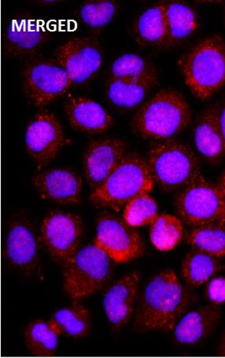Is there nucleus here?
<instances>
[{
    "label": "nucleus",
    "mask_w": 225,
    "mask_h": 358,
    "mask_svg": "<svg viewBox=\"0 0 225 358\" xmlns=\"http://www.w3.org/2000/svg\"><path fill=\"white\" fill-rule=\"evenodd\" d=\"M22 85L29 102L36 108H43L64 96L73 83L57 61L35 58L24 66Z\"/></svg>",
    "instance_id": "obj_8"
},
{
    "label": "nucleus",
    "mask_w": 225,
    "mask_h": 358,
    "mask_svg": "<svg viewBox=\"0 0 225 358\" xmlns=\"http://www.w3.org/2000/svg\"><path fill=\"white\" fill-rule=\"evenodd\" d=\"M66 143L64 127L54 113L43 110L31 119L24 134V144L38 171L49 165Z\"/></svg>",
    "instance_id": "obj_10"
},
{
    "label": "nucleus",
    "mask_w": 225,
    "mask_h": 358,
    "mask_svg": "<svg viewBox=\"0 0 225 358\" xmlns=\"http://www.w3.org/2000/svg\"><path fill=\"white\" fill-rule=\"evenodd\" d=\"M167 20V37L164 47H177L189 40L198 29L196 12L182 1L165 3Z\"/></svg>",
    "instance_id": "obj_22"
},
{
    "label": "nucleus",
    "mask_w": 225,
    "mask_h": 358,
    "mask_svg": "<svg viewBox=\"0 0 225 358\" xmlns=\"http://www.w3.org/2000/svg\"><path fill=\"white\" fill-rule=\"evenodd\" d=\"M220 222L223 224L225 225V211L224 213H223V215L222 216V217L220 218V220H219V222Z\"/></svg>",
    "instance_id": "obj_36"
},
{
    "label": "nucleus",
    "mask_w": 225,
    "mask_h": 358,
    "mask_svg": "<svg viewBox=\"0 0 225 358\" xmlns=\"http://www.w3.org/2000/svg\"><path fill=\"white\" fill-rule=\"evenodd\" d=\"M32 184L41 199L61 205L77 204L83 180L71 169L54 168L34 175Z\"/></svg>",
    "instance_id": "obj_16"
},
{
    "label": "nucleus",
    "mask_w": 225,
    "mask_h": 358,
    "mask_svg": "<svg viewBox=\"0 0 225 358\" xmlns=\"http://www.w3.org/2000/svg\"><path fill=\"white\" fill-rule=\"evenodd\" d=\"M221 317V310L212 304L187 310L174 326V339L189 347L201 344L217 329Z\"/></svg>",
    "instance_id": "obj_20"
},
{
    "label": "nucleus",
    "mask_w": 225,
    "mask_h": 358,
    "mask_svg": "<svg viewBox=\"0 0 225 358\" xmlns=\"http://www.w3.org/2000/svg\"><path fill=\"white\" fill-rule=\"evenodd\" d=\"M183 236V222L179 217L167 213L159 215L150 229V238L153 246L162 252L176 248Z\"/></svg>",
    "instance_id": "obj_28"
},
{
    "label": "nucleus",
    "mask_w": 225,
    "mask_h": 358,
    "mask_svg": "<svg viewBox=\"0 0 225 358\" xmlns=\"http://www.w3.org/2000/svg\"><path fill=\"white\" fill-rule=\"evenodd\" d=\"M83 234L84 222L80 215L55 210L43 220L40 241L55 262L65 264L79 250Z\"/></svg>",
    "instance_id": "obj_9"
},
{
    "label": "nucleus",
    "mask_w": 225,
    "mask_h": 358,
    "mask_svg": "<svg viewBox=\"0 0 225 358\" xmlns=\"http://www.w3.org/2000/svg\"><path fill=\"white\" fill-rule=\"evenodd\" d=\"M94 243L103 248L112 261L119 263L138 259L145 251V243L139 232L124 219L111 213L99 217Z\"/></svg>",
    "instance_id": "obj_11"
},
{
    "label": "nucleus",
    "mask_w": 225,
    "mask_h": 358,
    "mask_svg": "<svg viewBox=\"0 0 225 358\" xmlns=\"http://www.w3.org/2000/svg\"><path fill=\"white\" fill-rule=\"evenodd\" d=\"M38 241L33 226L26 220L17 219L8 227L5 256L12 266L33 275L40 268Z\"/></svg>",
    "instance_id": "obj_15"
},
{
    "label": "nucleus",
    "mask_w": 225,
    "mask_h": 358,
    "mask_svg": "<svg viewBox=\"0 0 225 358\" xmlns=\"http://www.w3.org/2000/svg\"><path fill=\"white\" fill-rule=\"evenodd\" d=\"M154 185L147 160L137 154L126 155L90 199L99 207L120 211L131 200L152 192Z\"/></svg>",
    "instance_id": "obj_5"
},
{
    "label": "nucleus",
    "mask_w": 225,
    "mask_h": 358,
    "mask_svg": "<svg viewBox=\"0 0 225 358\" xmlns=\"http://www.w3.org/2000/svg\"><path fill=\"white\" fill-rule=\"evenodd\" d=\"M59 334L74 338L89 336L91 331V316L85 306L75 303L56 310L50 319Z\"/></svg>",
    "instance_id": "obj_25"
},
{
    "label": "nucleus",
    "mask_w": 225,
    "mask_h": 358,
    "mask_svg": "<svg viewBox=\"0 0 225 358\" xmlns=\"http://www.w3.org/2000/svg\"><path fill=\"white\" fill-rule=\"evenodd\" d=\"M220 110V104L208 106L197 116L192 127V140L196 152L210 164H216L225 157Z\"/></svg>",
    "instance_id": "obj_17"
},
{
    "label": "nucleus",
    "mask_w": 225,
    "mask_h": 358,
    "mask_svg": "<svg viewBox=\"0 0 225 358\" xmlns=\"http://www.w3.org/2000/svg\"><path fill=\"white\" fill-rule=\"evenodd\" d=\"M140 280L138 271L130 272L115 281L105 292L103 299L105 315L115 328H122L132 317Z\"/></svg>",
    "instance_id": "obj_18"
},
{
    "label": "nucleus",
    "mask_w": 225,
    "mask_h": 358,
    "mask_svg": "<svg viewBox=\"0 0 225 358\" xmlns=\"http://www.w3.org/2000/svg\"><path fill=\"white\" fill-rule=\"evenodd\" d=\"M135 31L143 45L164 47L168 31L165 3L143 11L136 22Z\"/></svg>",
    "instance_id": "obj_24"
},
{
    "label": "nucleus",
    "mask_w": 225,
    "mask_h": 358,
    "mask_svg": "<svg viewBox=\"0 0 225 358\" xmlns=\"http://www.w3.org/2000/svg\"><path fill=\"white\" fill-rule=\"evenodd\" d=\"M186 242L193 249L217 257H225V225L215 222L191 228Z\"/></svg>",
    "instance_id": "obj_27"
},
{
    "label": "nucleus",
    "mask_w": 225,
    "mask_h": 358,
    "mask_svg": "<svg viewBox=\"0 0 225 358\" xmlns=\"http://www.w3.org/2000/svg\"><path fill=\"white\" fill-rule=\"evenodd\" d=\"M217 355L225 357V331L222 333L220 341H219L217 348Z\"/></svg>",
    "instance_id": "obj_34"
},
{
    "label": "nucleus",
    "mask_w": 225,
    "mask_h": 358,
    "mask_svg": "<svg viewBox=\"0 0 225 358\" xmlns=\"http://www.w3.org/2000/svg\"><path fill=\"white\" fill-rule=\"evenodd\" d=\"M178 215L189 227L218 222L225 211V196L203 176L183 188L175 202Z\"/></svg>",
    "instance_id": "obj_7"
},
{
    "label": "nucleus",
    "mask_w": 225,
    "mask_h": 358,
    "mask_svg": "<svg viewBox=\"0 0 225 358\" xmlns=\"http://www.w3.org/2000/svg\"><path fill=\"white\" fill-rule=\"evenodd\" d=\"M192 121V110L182 93L164 90L140 106L132 122L135 134L164 141L182 134Z\"/></svg>",
    "instance_id": "obj_3"
},
{
    "label": "nucleus",
    "mask_w": 225,
    "mask_h": 358,
    "mask_svg": "<svg viewBox=\"0 0 225 358\" xmlns=\"http://www.w3.org/2000/svg\"><path fill=\"white\" fill-rule=\"evenodd\" d=\"M159 215L157 202L149 194H142L124 206L123 219L132 227L151 225Z\"/></svg>",
    "instance_id": "obj_31"
},
{
    "label": "nucleus",
    "mask_w": 225,
    "mask_h": 358,
    "mask_svg": "<svg viewBox=\"0 0 225 358\" xmlns=\"http://www.w3.org/2000/svg\"><path fill=\"white\" fill-rule=\"evenodd\" d=\"M45 24L30 14H17L6 23L2 34V53L5 57H32L49 39Z\"/></svg>",
    "instance_id": "obj_13"
},
{
    "label": "nucleus",
    "mask_w": 225,
    "mask_h": 358,
    "mask_svg": "<svg viewBox=\"0 0 225 358\" xmlns=\"http://www.w3.org/2000/svg\"><path fill=\"white\" fill-rule=\"evenodd\" d=\"M64 110L71 127L86 134H103L115 124L110 113L90 98L70 94L66 99Z\"/></svg>",
    "instance_id": "obj_19"
},
{
    "label": "nucleus",
    "mask_w": 225,
    "mask_h": 358,
    "mask_svg": "<svg viewBox=\"0 0 225 358\" xmlns=\"http://www.w3.org/2000/svg\"><path fill=\"white\" fill-rule=\"evenodd\" d=\"M220 122L225 145V96L224 98L223 103L221 105Z\"/></svg>",
    "instance_id": "obj_33"
},
{
    "label": "nucleus",
    "mask_w": 225,
    "mask_h": 358,
    "mask_svg": "<svg viewBox=\"0 0 225 358\" xmlns=\"http://www.w3.org/2000/svg\"><path fill=\"white\" fill-rule=\"evenodd\" d=\"M127 144L117 138H104L87 144L83 157L85 178L92 192L101 187L126 156Z\"/></svg>",
    "instance_id": "obj_14"
},
{
    "label": "nucleus",
    "mask_w": 225,
    "mask_h": 358,
    "mask_svg": "<svg viewBox=\"0 0 225 358\" xmlns=\"http://www.w3.org/2000/svg\"><path fill=\"white\" fill-rule=\"evenodd\" d=\"M178 66L191 95L208 101L225 85V41L218 34L198 41L180 56Z\"/></svg>",
    "instance_id": "obj_2"
},
{
    "label": "nucleus",
    "mask_w": 225,
    "mask_h": 358,
    "mask_svg": "<svg viewBox=\"0 0 225 358\" xmlns=\"http://www.w3.org/2000/svg\"><path fill=\"white\" fill-rule=\"evenodd\" d=\"M222 269L220 257L193 249L181 264V275L187 285L198 287L208 282Z\"/></svg>",
    "instance_id": "obj_23"
},
{
    "label": "nucleus",
    "mask_w": 225,
    "mask_h": 358,
    "mask_svg": "<svg viewBox=\"0 0 225 358\" xmlns=\"http://www.w3.org/2000/svg\"><path fill=\"white\" fill-rule=\"evenodd\" d=\"M59 336L49 322L35 320L24 330V342L30 355L52 357L58 350Z\"/></svg>",
    "instance_id": "obj_26"
},
{
    "label": "nucleus",
    "mask_w": 225,
    "mask_h": 358,
    "mask_svg": "<svg viewBox=\"0 0 225 358\" xmlns=\"http://www.w3.org/2000/svg\"><path fill=\"white\" fill-rule=\"evenodd\" d=\"M112 261L96 243L79 249L64 264L65 293L76 301L96 294L110 278Z\"/></svg>",
    "instance_id": "obj_6"
},
{
    "label": "nucleus",
    "mask_w": 225,
    "mask_h": 358,
    "mask_svg": "<svg viewBox=\"0 0 225 358\" xmlns=\"http://www.w3.org/2000/svg\"><path fill=\"white\" fill-rule=\"evenodd\" d=\"M219 187L221 188V190L224 193L225 196V171L222 173L220 178H219L218 185Z\"/></svg>",
    "instance_id": "obj_35"
},
{
    "label": "nucleus",
    "mask_w": 225,
    "mask_h": 358,
    "mask_svg": "<svg viewBox=\"0 0 225 358\" xmlns=\"http://www.w3.org/2000/svg\"><path fill=\"white\" fill-rule=\"evenodd\" d=\"M146 160L154 184L166 191L182 190L202 176L198 155L177 140L155 143L149 150Z\"/></svg>",
    "instance_id": "obj_4"
},
{
    "label": "nucleus",
    "mask_w": 225,
    "mask_h": 358,
    "mask_svg": "<svg viewBox=\"0 0 225 358\" xmlns=\"http://www.w3.org/2000/svg\"><path fill=\"white\" fill-rule=\"evenodd\" d=\"M118 5L114 0H90L80 5L78 17L85 27L99 30L114 20Z\"/></svg>",
    "instance_id": "obj_30"
},
{
    "label": "nucleus",
    "mask_w": 225,
    "mask_h": 358,
    "mask_svg": "<svg viewBox=\"0 0 225 358\" xmlns=\"http://www.w3.org/2000/svg\"><path fill=\"white\" fill-rule=\"evenodd\" d=\"M206 298L215 306L225 303V276L215 275L206 282Z\"/></svg>",
    "instance_id": "obj_32"
},
{
    "label": "nucleus",
    "mask_w": 225,
    "mask_h": 358,
    "mask_svg": "<svg viewBox=\"0 0 225 358\" xmlns=\"http://www.w3.org/2000/svg\"><path fill=\"white\" fill-rule=\"evenodd\" d=\"M191 295L176 273L164 270L148 280L136 312L135 328L142 332L170 331L189 309Z\"/></svg>",
    "instance_id": "obj_1"
},
{
    "label": "nucleus",
    "mask_w": 225,
    "mask_h": 358,
    "mask_svg": "<svg viewBox=\"0 0 225 358\" xmlns=\"http://www.w3.org/2000/svg\"><path fill=\"white\" fill-rule=\"evenodd\" d=\"M112 78L158 79L157 71L151 62L135 53L117 58L110 68Z\"/></svg>",
    "instance_id": "obj_29"
},
{
    "label": "nucleus",
    "mask_w": 225,
    "mask_h": 358,
    "mask_svg": "<svg viewBox=\"0 0 225 358\" xmlns=\"http://www.w3.org/2000/svg\"><path fill=\"white\" fill-rule=\"evenodd\" d=\"M157 84L158 79L110 78L106 85V96L117 108L132 110L145 101Z\"/></svg>",
    "instance_id": "obj_21"
},
{
    "label": "nucleus",
    "mask_w": 225,
    "mask_h": 358,
    "mask_svg": "<svg viewBox=\"0 0 225 358\" xmlns=\"http://www.w3.org/2000/svg\"><path fill=\"white\" fill-rule=\"evenodd\" d=\"M103 59L101 46L93 37H73L55 52V60L65 69L73 85L85 84L95 76Z\"/></svg>",
    "instance_id": "obj_12"
}]
</instances>
